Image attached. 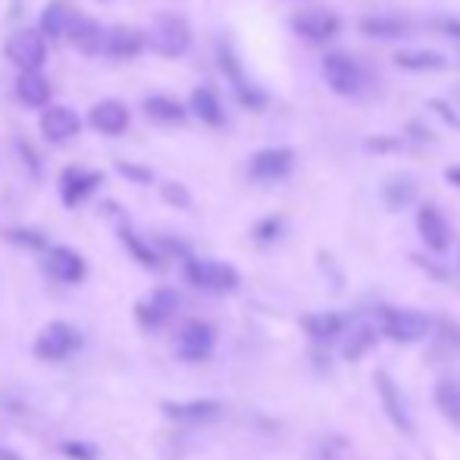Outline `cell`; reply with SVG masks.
Returning a JSON list of instances; mask_svg holds the SVG:
<instances>
[{
    "label": "cell",
    "instance_id": "cell-29",
    "mask_svg": "<svg viewBox=\"0 0 460 460\" xmlns=\"http://www.w3.org/2000/svg\"><path fill=\"white\" fill-rule=\"evenodd\" d=\"M363 35H376V38H398L407 31V25L401 19H382V16H369L360 22Z\"/></svg>",
    "mask_w": 460,
    "mask_h": 460
},
{
    "label": "cell",
    "instance_id": "cell-31",
    "mask_svg": "<svg viewBox=\"0 0 460 460\" xmlns=\"http://www.w3.org/2000/svg\"><path fill=\"white\" fill-rule=\"evenodd\" d=\"M395 63L404 69H442L445 60L438 54H426V50H417V54H398Z\"/></svg>",
    "mask_w": 460,
    "mask_h": 460
},
{
    "label": "cell",
    "instance_id": "cell-8",
    "mask_svg": "<svg viewBox=\"0 0 460 460\" xmlns=\"http://www.w3.org/2000/svg\"><path fill=\"white\" fill-rule=\"evenodd\" d=\"M38 129H41V138L48 144H66L73 142L82 132V117L66 104H54L41 113L38 119Z\"/></svg>",
    "mask_w": 460,
    "mask_h": 460
},
{
    "label": "cell",
    "instance_id": "cell-16",
    "mask_svg": "<svg viewBox=\"0 0 460 460\" xmlns=\"http://www.w3.org/2000/svg\"><path fill=\"white\" fill-rule=\"evenodd\" d=\"M48 273L63 285H79L88 273V264L79 251H73L66 245H56L48 251Z\"/></svg>",
    "mask_w": 460,
    "mask_h": 460
},
{
    "label": "cell",
    "instance_id": "cell-4",
    "mask_svg": "<svg viewBox=\"0 0 460 460\" xmlns=\"http://www.w3.org/2000/svg\"><path fill=\"white\" fill-rule=\"evenodd\" d=\"M6 60L19 66V73H35L48 63V41L38 29H16L4 44Z\"/></svg>",
    "mask_w": 460,
    "mask_h": 460
},
{
    "label": "cell",
    "instance_id": "cell-15",
    "mask_svg": "<svg viewBox=\"0 0 460 460\" xmlns=\"http://www.w3.org/2000/svg\"><path fill=\"white\" fill-rule=\"evenodd\" d=\"M295 169V151L289 148H264L251 157V176L257 182H279Z\"/></svg>",
    "mask_w": 460,
    "mask_h": 460
},
{
    "label": "cell",
    "instance_id": "cell-17",
    "mask_svg": "<svg viewBox=\"0 0 460 460\" xmlns=\"http://www.w3.org/2000/svg\"><path fill=\"white\" fill-rule=\"evenodd\" d=\"M144 48H148L144 31L132 29V25H117V29L104 31V50H100V54L113 56V60H132V56H138Z\"/></svg>",
    "mask_w": 460,
    "mask_h": 460
},
{
    "label": "cell",
    "instance_id": "cell-22",
    "mask_svg": "<svg viewBox=\"0 0 460 460\" xmlns=\"http://www.w3.org/2000/svg\"><path fill=\"white\" fill-rule=\"evenodd\" d=\"M104 31L100 29L98 19L91 16H75L73 29H69L66 41L73 44L75 50H82V54H100L104 50Z\"/></svg>",
    "mask_w": 460,
    "mask_h": 460
},
{
    "label": "cell",
    "instance_id": "cell-6",
    "mask_svg": "<svg viewBox=\"0 0 460 460\" xmlns=\"http://www.w3.org/2000/svg\"><path fill=\"white\" fill-rule=\"evenodd\" d=\"M323 79L325 85L332 88L342 98H357L367 85V75H363V66L348 54H329L323 60Z\"/></svg>",
    "mask_w": 460,
    "mask_h": 460
},
{
    "label": "cell",
    "instance_id": "cell-28",
    "mask_svg": "<svg viewBox=\"0 0 460 460\" xmlns=\"http://www.w3.org/2000/svg\"><path fill=\"white\" fill-rule=\"evenodd\" d=\"M376 342H379V332L369 329V325H360L357 332H351L348 338H344L342 351H344V360H360L367 351L376 348Z\"/></svg>",
    "mask_w": 460,
    "mask_h": 460
},
{
    "label": "cell",
    "instance_id": "cell-20",
    "mask_svg": "<svg viewBox=\"0 0 460 460\" xmlns=\"http://www.w3.org/2000/svg\"><path fill=\"white\" fill-rule=\"evenodd\" d=\"M163 413L176 423H210L222 413V404L213 398H195V401H166Z\"/></svg>",
    "mask_w": 460,
    "mask_h": 460
},
{
    "label": "cell",
    "instance_id": "cell-25",
    "mask_svg": "<svg viewBox=\"0 0 460 460\" xmlns=\"http://www.w3.org/2000/svg\"><path fill=\"white\" fill-rule=\"evenodd\" d=\"M119 239H123L126 251H129L132 257L138 260V264L148 266V270H160V264H163V260H160V251L151 245L148 239H142V235H138L135 229H132V226H123V229H119Z\"/></svg>",
    "mask_w": 460,
    "mask_h": 460
},
{
    "label": "cell",
    "instance_id": "cell-14",
    "mask_svg": "<svg viewBox=\"0 0 460 460\" xmlns=\"http://www.w3.org/2000/svg\"><path fill=\"white\" fill-rule=\"evenodd\" d=\"M376 388H379V398H382V407H386L388 420H392L401 432H413V417H411V407H407L404 392H401V386L386 369H376Z\"/></svg>",
    "mask_w": 460,
    "mask_h": 460
},
{
    "label": "cell",
    "instance_id": "cell-37",
    "mask_svg": "<svg viewBox=\"0 0 460 460\" xmlns=\"http://www.w3.org/2000/svg\"><path fill=\"white\" fill-rule=\"evenodd\" d=\"M163 197L172 204H182V207H188V191L182 188V185H163Z\"/></svg>",
    "mask_w": 460,
    "mask_h": 460
},
{
    "label": "cell",
    "instance_id": "cell-9",
    "mask_svg": "<svg viewBox=\"0 0 460 460\" xmlns=\"http://www.w3.org/2000/svg\"><path fill=\"white\" fill-rule=\"evenodd\" d=\"M178 304H182V298H178V291L172 289H157L151 291L144 301H138L135 307V319L142 329H160V325H166L172 317H176Z\"/></svg>",
    "mask_w": 460,
    "mask_h": 460
},
{
    "label": "cell",
    "instance_id": "cell-5",
    "mask_svg": "<svg viewBox=\"0 0 460 460\" xmlns=\"http://www.w3.org/2000/svg\"><path fill=\"white\" fill-rule=\"evenodd\" d=\"M379 323H382V332H386L392 342L411 344V342H420V338L430 335L432 319L426 317V313L404 310V307H382Z\"/></svg>",
    "mask_w": 460,
    "mask_h": 460
},
{
    "label": "cell",
    "instance_id": "cell-27",
    "mask_svg": "<svg viewBox=\"0 0 460 460\" xmlns=\"http://www.w3.org/2000/svg\"><path fill=\"white\" fill-rule=\"evenodd\" d=\"M436 407L451 420L455 426H460V382L457 379H438L436 382Z\"/></svg>",
    "mask_w": 460,
    "mask_h": 460
},
{
    "label": "cell",
    "instance_id": "cell-7",
    "mask_svg": "<svg viewBox=\"0 0 460 460\" xmlns=\"http://www.w3.org/2000/svg\"><path fill=\"white\" fill-rule=\"evenodd\" d=\"M172 348H176V357H182V360L201 363L213 354L216 329L207 323V319H188V323L178 329L176 344H172Z\"/></svg>",
    "mask_w": 460,
    "mask_h": 460
},
{
    "label": "cell",
    "instance_id": "cell-24",
    "mask_svg": "<svg viewBox=\"0 0 460 460\" xmlns=\"http://www.w3.org/2000/svg\"><path fill=\"white\" fill-rule=\"evenodd\" d=\"M191 113H195L201 123L207 126H222L226 123V113H222V104H220V94L213 88L201 85L191 91Z\"/></svg>",
    "mask_w": 460,
    "mask_h": 460
},
{
    "label": "cell",
    "instance_id": "cell-12",
    "mask_svg": "<svg viewBox=\"0 0 460 460\" xmlns=\"http://www.w3.org/2000/svg\"><path fill=\"white\" fill-rule=\"evenodd\" d=\"M100 185H104L100 172L88 169V166H66L60 176V197L66 207H79V204H85Z\"/></svg>",
    "mask_w": 460,
    "mask_h": 460
},
{
    "label": "cell",
    "instance_id": "cell-2",
    "mask_svg": "<svg viewBox=\"0 0 460 460\" xmlns=\"http://www.w3.org/2000/svg\"><path fill=\"white\" fill-rule=\"evenodd\" d=\"M79 348H82V332L73 323H66V319L48 323L35 338V357L48 363L69 360Z\"/></svg>",
    "mask_w": 460,
    "mask_h": 460
},
{
    "label": "cell",
    "instance_id": "cell-35",
    "mask_svg": "<svg viewBox=\"0 0 460 460\" xmlns=\"http://www.w3.org/2000/svg\"><path fill=\"white\" fill-rule=\"evenodd\" d=\"M119 172H123L126 178H135V182H142V185L153 182V172L144 169V166H135V163H119Z\"/></svg>",
    "mask_w": 460,
    "mask_h": 460
},
{
    "label": "cell",
    "instance_id": "cell-36",
    "mask_svg": "<svg viewBox=\"0 0 460 460\" xmlns=\"http://www.w3.org/2000/svg\"><path fill=\"white\" fill-rule=\"evenodd\" d=\"M279 229H282V222L273 216V220H266V222H260L257 229H254V239L257 241H273L279 235Z\"/></svg>",
    "mask_w": 460,
    "mask_h": 460
},
{
    "label": "cell",
    "instance_id": "cell-34",
    "mask_svg": "<svg viewBox=\"0 0 460 460\" xmlns=\"http://www.w3.org/2000/svg\"><path fill=\"white\" fill-rule=\"evenodd\" d=\"M63 455L73 457V460H98V451L85 442H66L63 445Z\"/></svg>",
    "mask_w": 460,
    "mask_h": 460
},
{
    "label": "cell",
    "instance_id": "cell-13",
    "mask_svg": "<svg viewBox=\"0 0 460 460\" xmlns=\"http://www.w3.org/2000/svg\"><path fill=\"white\" fill-rule=\"evenodd\" d=\"M291 29H295L304 41L323 44L338 35L342 19H338L332 10H304V13H295V16H291Z\"/></svg>",
    "mask_w": 460,
    "mask_h": 460
},
{
    "label": "cell",
    "instance_id": "cell-21",
    "mask_svg": "<svg viewBox=\"0 0 460 460\" xmlns=\"http://www.w3.org/2000/svg\"><path fill=\"white\" fill-rule=\"evenodd\" d=\"M417 229H420V239H423V245L430 247V251H436V254L448 251V245H451V229H448V222H445V216L438 213V210L432 207V204L420 207Z\"/></svg>",
    "mask_w": 460,
    "mask_h": 460
},
{
    "label": "cell",
    "instance_id": "cell-19",
    "mask_svg": "<svg viewBox=\"0 0 460 460\" xmlns=\"http://www.w3.org/2000/svg\"><path fill=\"white\" fill-rule=\"evenodd\" d=\"M75 16L79 13L66 4V0H50L41 10V19H38V31H41L44 41H66L69 29H73Z\"/></svg>",
    "mask_w": 460,
    "mask_h": 460
},
{
    "label": "cell",
    "instance_id": "cell-33",
    "mask_svg": "<svg viewBox=\"0 0 460 460\" xmlns=\"http://www.w3.org/2000/svg\"><path fill=\"white\" fill-rule=\"evenodd\" d=\"M460 351V329L455 323L438 325V351Z\"/></svg>",
    "mask_w": 460,
    "mask_h": 460
},
{
    "label": "cell",
    "instance_id": "cell-10",
    "mask_svg": "<svg viewBox=\"0 0 460 460\" xmlns=\"http://www.w3.org/2000/svg\"><path fill=\"white\" fill-rule=\"evenodd\" d=\"M129 123H132L129 107H126L123 100H117V98L98 100V104L88 110V126H91L94 132H100V135H107V138L126 135V132H129Z\"/></svg>",
    "mask_w": 460,
    "mask_h": 460
},
{
    "label": "cell",
    "instance_id": "cell-18",
    "mask_svg": "<svg viewBox=\"0 0 460 460\" xmlns=\"http://www.w3.org/2000/svg\"><path fill=\"white\" fill-rule=\"evenodd\" d=\"M50 98H54V85L50 79L35 69V73H19L16 79V100L29 110H48L50 107Z\"/></svg>",
    "mask_w": 460,
    "mask_h": 460
},
{
    "label": "cell",
    "instance_id": "cell-30",
    "mask_svg": "<svg viewBox=\"0 0 460 460\" xmlns=\"http://www.w3.org/2000/svg\"><path fill=\"white\" fill-rule=\"evenodd\" d=\"M386 201L392 204L395 210L407 207V204L413 201V182H411V178H392V182L386 185Z\"/></svg>",
    "mask_w": 460,
    "mask_h": 460
},
{
    "label": "cell",
    "instance_id": "cell-3",
    "mask_svg": "<svg viewBox=\"0 0 460 460\" xmlns=\"http://www.w3.org/2000/svg\"><path fill=\"white\" fill-rule=\"evenodd\" d=\"M185 279H188L195 289L216 291V295H222V291H235L241 282V276H239L235 266L222 264V260H201V257L185 260Z\"/></svg>",
    "mask_w": 460,
    "mask_h": 460
},
{
    "label": "cell",
    "instance_id": "cell-26",
    "mask_svg": "<svg viewBox=\"0 0 460 460\" xmlns=\"http://www.w3.org/2000/svg\"><path fill=\"white\" fill-rule=\"evenodd\" d=\"M304 332L310 338H319V342H325V338H335L344 332V317H338V313H310V317H304Z\"/></svg>",
    "mask_w": 460,
    "mask_h": 460
},
{
    "label": "cell",
    "instance_id": "cell-32",
    "mask_svg": "<svg viewBox=\"0 0 460 460\" xmlns=\"http://www.w3.org/2000/svg\"><path fill=\"white\" fill-rule=\"evenodd\" d=\"M6 239H10L13 245H19V247H31V251H44V247H48L44 235L35 232V229H10V232H6Z\"/></svg>",
    "mask_w": 460,
    "mask_h": 460
},
{
    "label": "cell",
    "instance_id": "cell-11",
    "mask_svg": "<svg viewBox=\"0 0 460 460\" xmlns=\"http://www.w3.org/2000/svg\"><path fill=\"white\" fill-rule=\"evenodd\" d=\"M220 66H222V73H226V79L232 82L235 98H239L247 110H260V107H266L264 88L254 85V82L241 73V63L235 60V54H232V48H229V44H222V48H220Z\"/></svg>",
    "mask_w": 460,
    "mask_h": 460
},
{
    "label": "cell",
    "instance_id": "cell-38",
    "mask_svg": "<svg viewBox=\"0 0 460 460\" xmlns=\"http://www.w3.org/2000/svg\"><path fill=\"white\" fill-rule=\"evenodd\" d=\"M448 176H451V178H455V185H460V169H457V166H455V169H451V172H448Z\"/></svg>",
    "mask_w": 460,
    "mask_h": 460
},
{
    "label": "cell",
    "instance_id": "cell-1",
    "mask_svg": "<svg viewBox=\"0 0 460 460\" xmlns=\"http://www.w3.org/2000/svg\"><path fill=\"white\" fill-rule=\"evenodd\" d=\"M144 38H148V44L160 56L178 60V56H185L191 48V25L185 22V16H178V13H160V16H153L151 31Z\"/></svg>",
    "mask_w": 460,
    "mask_h": 460
},
{
    "label": "cell",
    "instance_id": "cell-23",
    "mask_svg": "<svg viewBox=\"0 0 460 460\" xmlns=\"http://www.w3.org/2000/svg\"><path fill=\"white\" fill-rule=\"evenodd\" d=\"M144 117L157 126H182L185 123V107L178 100L166 98V94H148L142 104Z\"/></svg>",
    "mask_w": 460,
    "mask_h": 460
}]
</instances>
